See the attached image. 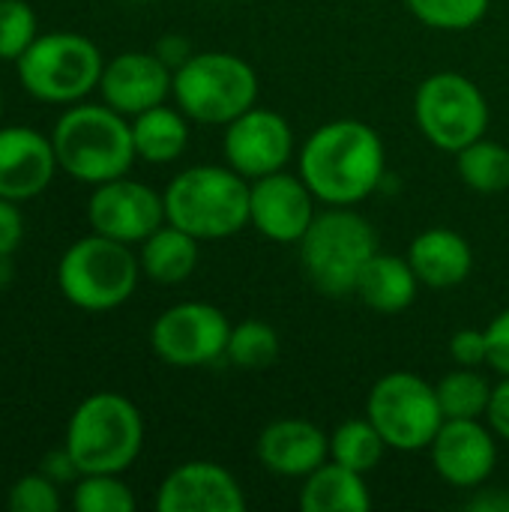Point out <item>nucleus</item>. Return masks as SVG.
<instances>
[{"label": "nucleus", "instance_id": "obj_34", "mask_svg": "<svg viewBox=\"0 0 509 512\" xmlns=\"http://www.w3.org/2000/svg\"><path fill=\"white\" fill-rule=\"evenodd\" d=\"M486 342H489V366L509 378V309L492 318L486 327Z\"/></svg>", "mask_w": 509, "mask_h": 512}, {"label": "nucleus", "instance_id": "obj_15", "mask_svg": "<svg viewBox=\"0 0 509 512\" xmlns=\"http://www.w3.org/2000/svg\"><path fill=\"white\" fill-rule=\"evenodd\" d=\"M438 477L456 489H480L498 465L495 435L480 420H444L429 444Z\"/></svg>", "mask_w": 509, "mask_h": 512}, {"label": "nucleus", "instance_id": "obj_1", "mask_svg": "<svg viewBox=\"0 0 509 512\" xmlns=\"http://www.w3.org/2000/svg\"><path fill=\"white\" fill-rule=\"evenodd\" d=\"M300 177L327 207H357L387 177L381 135L363 120H330L300 150Z\"/></svg>", "mask_w": 509, "mask_h": 512}, {"label": "nucleus", "instance_id": "obj_23", "mask_svg": "<svg viewBox=\"0 0 509 512\" xmlns=\"http://www.w3.org/2000/svg\"><path fill=\"white\" fill-rule=\"evenodd\" d=\"M198 237L165 222L141 243V270L159 285H180L198 267Z\"/></svg>", "mask_w": 509, "mask_h": 512}, {"label": "nucleus", "instance_id": "obj_12", "mask_svg": "<svg viewBox=\"0 0 509 512\" xmlns=\"http://www.w3.org/2000/svg\"><path fill=\"white\" fill-rule=\"evenodd\" d=\"M225 159L246 180L282 171L294 156L291 123L270 108H249L225 126Z\"/></svg>", "mask_w": 509, "mask_h": 512}, {"label": "nucleus", "instance_id": "obj_37", "mask_svg": "<svg viewBox=\"0 0 509 512\" xmlns=\"http://www.w3.org/2000/svg\"><path fill=\"white\" fill-rule=\"evenodd\" d=\"M156 54L168 63V66H183L189 57H192V51H189V42L186 39H180V36H168V39H162L159 42V48H156Z\"/></svg>", "mask_w": 509, "mask_h": 512}, {"label": "nucleus", "instance_id": "obj_18", "mask_svg": "<svg viewBox=\"0 0 509 512\" xmlns=\"http://www.w3.org/2000/svg\"><path fill=\"white\" fill-rule=\"evenodd\" d=\"M258 462L279 477L306 480L330 459V435L300 417H282L261 429L255 441Z\"/></svg>", "mask_w": 509, "mask_h": 512}, {"label": "nucleus", "instance_id": "obj_10", "mask_svg": "<svg viewBox=\"0 0 509 512\" xmlns=\"http://www.w3.org/2000/svg\"><path fill=\"white\" fill-rule=\"evenodd\" d=\"M414 117L429 144L459 153L489 129V102L462 72L429 75L414 96Z\"/></svg>", "mask_w": 509, "mask_h": 512}, {"label": "nucleus", "instance_id": "obj_33", "mask_svg": "<svg viewBox=\"0 0 509 512\" xmlns=\"http://www.w3.org/2000/svg\"><path fill=\"white\" fill-rule=\"evenodd\" d=\"M450 357H453L456 366H468V369H477V366L489 363L486 330H459V333H453Z\"/></svg>", "mask_w": 509, "mask_h": 512}, {"label": "nucleus", "instance_id": "obj_14", "mask_svg": "<svg viewBox=\"0 0 509 512\" xmlns=\"http://www.w3.org/2000/svg\"><path fill=\"white\" fill-rule=\"evenodd\" d=\"M87 219L96 234H105L120 243H144L165 219V198L138 180H108L99 183L90 204Z\"/></svg>", "mask_w": 509, "mask_h": 512}, {"label": "nucleus", "instance_id": "obj_24", "mask_svg": "<svg viewBox=\"0 0 509 512\" xmlns=\"http://www.w3.org/2000/svg\"><path fill=\"white\" fill-rule=\"evenodd\" d=\"M132 141H135V153L144 162H153V165L174 162L183 156L189 144L186 114L168 108L165 102L150 111H141L132 123Z\"/></svg>", "mask_w": 509, "mask_h": 512}, {"label": "nucleus", "instance_id": "obj_20", "mask_svg": "<svg viewBox=\"0 0 509 512\" xmlns=\"http://www.w3.org/2000/svg\"><path fill=\"white\" fill-rule=\"evenodd\" d=\"M408 261L426 288H456L474 270L471 243L453 228H429L411 240Z\"/></svg>", "mask_w": 509, "mask_h": 512}, {"label": "nucleus", "instance_id": "obj_32", "mask_svg": "<svg viewBox=\"0 0 509 512\" xmlns=\"http://www.w3.org/2000/svg\"><path fill=\"white\" fill-rule=\"evenodd\" d=\"M6 507L12 512H57L60 510V495L48 477L30 474V477H21L9 489Z\"/></svg>", "mask_w": 509, "mask_h": 512}, {"label": "nucleus", "instance_id": "obj_11", "mask_svg": "<svg viewBox=\"0 0 509 512\" xmlns=\"http://www.w3.org/2000/svg\"><path fill=\"white\" fill-rule=\"evenodd\" d=\"M231 339V321L210 303H177L165 309L153 330L150 345L156 357L177 369L210 366L225 357Z\"/></svg>", "mask_w": 509, "mask_h": 512}, {"label": "nucleus", "instance_id": "obj_6", "mask_svg": "<svg viewBox=\"0 0 509 512\" xmlns=\"http://www.w3.org/2000/svg\"><path fill=\"white\" fill-rule=\"evenodd\" d=\"M180 111L207 126H228L258 102L255 69L231 51H201L174 69Z\"/></svg>", "mask_w": 509, "mask_h": 512}, {"label": "nucleus", "instance_id": "obj_26", "mask_svg": "<svg viewBox=\"0 0 509 512\" xmlns=\"http://www.w3.org/2000/svg\"><path fill=\"white\" fill-rule=\"evenodd\" d=\"M456 171L474 192L495 195L509 189V147L489 141L486 135L456 153Z\"/></svg>", "mask_w": 509, "mask_h": 512}, {"label": "nucleus", "instance_id": "obj_21", "mask_svg": "<svg viewBox=\"0 0 509 512\" xmlns=\"http://www.w3.org/2000/svg\"><path fill=\"white\" fill-rule=\"evenodd\" d=\"M417 288H420V279L408 258L375 252L369 264L363 267L354 294L372 312L396 315V312H405L417 300Z\"/></svg>", "mask_w": 509, "mask_h": 512}, {"label": "nucleus", "instance_id": "obj_27", "mask_svg": "<svg viewBox=\"0 0 509 512\" xmlns=\"http://www.w3.org/2000/svg\"><path fill=\"white\" fill-rule=\"evenodd\" d=\"M444 420H480L489 411L492 384L477 369H453L435 387Z\"/></svg>", "mask_w": 509, "mask_h": 512}, {"label": "nucleus", "instance_id": "obj_31", "mask_svg": "<svg viewBox=\"0 0 509 512\" xmlns=\"http://www.w3.org/2000/svg\"><path fill=\"white\" fill-rule=\"evenodd\" d=\"M36 36V15L30 3L0 0V60H18Z\"/></svg>", "mask_w": 509, "mask_h": 512}, {"label": "nucleus", "instance_id": "obj_9", "mask_svg": "<svg viewBox=\"0 0 509 512\" xmlns=\"http://www.w3.org/2000/svg\"><path fill=\"white\" fill-rule=\"evenodd\" d=\"M366 417L375 423L387 447L399 453L429 450L444 426L435 387L414 372H390L378 378L366 399Z\"/></svg>", "mask_w": 509, "mask_h": 512}, {"label": "nucleus", "instance_id": "obj_25", "mask_svg": "<svg viewBox=\"0 0 509 512\" xmlns=\"http://www.w3.org/2000/svg\"><path fill=\"white\" fill-rule=\"evenodd\" d=\"M387 450H390L387 441L381 438V432L369 417L345 420L330 435V459L357 474H372Z\"/></svg>", "mask_w": 509, "mask_h": 512}, {"label": "nucleus", "instance_id": "obj_28", "mask_svg": "<svg viewBox=\"0 0 509 512\" xmlns=\"http://www.w3.org/2000/svg\"><path fill=\"white\" fill-rule=\"evenodd\" d=\"M225 357L246 372H261L270 369L279 357V333L258 318H249L237 327H231L228 351Z\"/></svg>", "mask_w": 509, "mask_h": 512}, {"label": "nucleus", "instance_id": "obj_35", "mask_svg": "<svg viewBox=\"0 0 509 512\" xmlns=\"http://www.w3.org/2000/svg\"><path fill=\"white\" fill-rule=\"evenodd\" d=\"M24 237V219L15 201L0 198V258H9Z\"/></svg>", "mask_w": 509, "mask_h": 512}, {"label": "nucleus", "instance_id": "obj_2", "mask_svg": "<svg viewBox=\"0 0 509 512\" xmlns=\"http://www.w3.org/2000/svg\"><path fill=\"white\" fill-rule=\"evenodd\" d=\"M57 165L78 183H108L126 177L135 162L132 126L111 105L69 108L51 135Z\"/></svg>", "mask_w": 509, "mask_h": 512}, {"label": "nucleus", "instance_id": "obj_5", "mask_svg": "<svg viewBox=\"0 0 509 512\" xmlns=\"http://www.w3.org/2000/svg\"><path fill=\"white\" fill-rule=\"evenodd\" d=\"M378 252V234L354 213V207H330L318 213L300 240V264L306 279L327 297H348L369 258Z\"/></svg>", "mask_w": 509, "mask_h": 512}, {"label": "nucleus", "instance_id": "obj_30", "mask_svg": "<svg viewBox=\"0 0 509 512\" xmlns=\"http://www.w3.org/2000/svg\"><path fill=\"white\" fill-rule=\"evenodd\" d=\"M72 504L78 512H132L135 495L120 474H84L75 486Z\"/></svg>", "mask_w": 509, "mask_h": 512}, {"label": "nucleus", "instance_id": "obj_16", "mask_svg": "<svg viewBox=\"0 0 509 512\" xmlns=\"http://www.w3.org/2000/svg\"><path fill=\"white\" fill-rule=\"evenodd\" d=\"M99 90L105 105H111L123 117H138L141 111H150L168 99V93L174 90V72L159 54L123 51L102 69Z\"/></svg>", "mask_w": 509, "mask_h": 512}, {"label": "nucleus", "instance_id": "obj_22", "mask_svg": "<svg viewBox=\"0 0 509 512\" xmlns=\"http://www.w3.org/2000/svg\"><path fill=\"white\" fill-rule=\"evenodd\" d=\"M372 507V495L366 486V474H357L333 459L315 468L300 489L303 512H366Z\"/></svg>", "mask_w": 509, "mask_h": 512}, {"label": "nucleus", "instance_id": "obj_3", "mask_svg": "<svg viewBox=\"0 0 509 512\" xmlns=\"http://www.w3.org/2000/svg\"><path fill=\"white\" fill-rule=\"evenodd\" d=\"M165 219L198 240H225L249 225V180L231 165H195L165 189Z\"/></svg>", "mask_w": 509, "mask_h": 512}, {"label": "nucleus", "instance_id": "obj_36", "mask_svg": "<svg viewBox=\"0 0 509 512\" xmlns=\"http://www.w3.org/2000/svg\"><path fill=\"white\" fill-rule=\"evenodd\" d=\"M489 426L495 435H501L504 441H509V378H504L498 387H492V399H489Z\"/></svg>", "mask_w": 509, "mask_h": 512}, {"label": "nucleus", "instance_id": "obj_19", "mask_svg": "<svg viewBox=\"0 0 509 512\" xmlns=\"http://www.w3.org/2000/svg\"><path fill=\"white\" fill-rule=\"evenodd\" d=\"M57 168V153L48 138L30 126L0 129V198L27 201L45 192Z\"/></svg>", "mask_w": 509, "mask_h": 512}, {"label": "nucleus", "instance_id": "obj_17", "mask_svg": "<svg viewBox=\"0 0 509 512\" xmlns=\"http://www.w3.org/2000/svg\"><path fill=\"white\" fill-rule=\"evenodd\" d=\"M159 512H243L246 495L234 474L216 462H186L174 468L159 492Z\"/></svg>", "mask_w": 509, "mask_h": 512}, {"label": "nucleus", "instance_id": "obj_4", "mask_svg": "<svg viewBox=\"0 0 509 512\" xmlns=\"http://www.w3.org/2000/svg\"><path fill=\"white\" fill-rule=\"evenodd\" d=\"M144 447L141 411L120 393L87 396L66 426V453L78 474H123Z\"/></svg>", "mask_w": 509, "mask_h": 512}, {"label": "nucleus", "instance_id": "obj_29", "mask_svg": "<svg viewBox=\"0 0 509 512\" xmlns=\"http://www.w3.org/2000/svg\"><path fill=\"white\" fill-rule=\"evenodd\" d=\"M411 15L435 30H471L489 12V0H405Z\"/></svg>", "mask_w": 509, "mask_h": 512}, {"label": "nucleus", "instance_id": "obj_13", "mask_svg": "<svg viewBox=\"0 0 509 512\" xmlns=\"http://www.w3.org/2000/svg\"><path fill=\"white\" fill-rule=\"evenodd\" d=\"M315 201L300 174L273 171L249 183V225L273 243H300L318 216Z\"/></svg>", "mask_w": 509, "mask_h": 512}, {"label": "nucleus", "instance_id": "obj_7", "mask_svg": "<svg viewBox=\"0 0 509 512\" xmlns=\"http://www.w3.org/2000/svg\"><path fill=\"white\" fill-rule=\"evenodd\" d=\"M138 273L141 261L132 255L129 243L93 231V237H84L63 252L57 285L72 306L84 312H111L135 294Z\"/></svg>", "mask_w": 509, "mask_h": 512}, {"label": "nucleus", "instance_id": "obj_38", "mask_svg": "<svg viewBox=\"0 0 509 512\" xmlns=\"http://www.w3.org/2000/svg\"><path fill=\"white\" fill-rule=\"evenodd\" d=\"M471 512H509V492H501V489H486L480 492L471 504H468Z\"/></svg>", "mask_w": 509, "mask_h": 512}, {"label": "nucleus", "instance_id": "obj_8", "mask_svg": "<svg viewBox=\"0 0 509 512\" xmlns=\"http://www.w3.org/2000/svg\"><path fill=\"white\" fill-rule=\"evenodd\" d=\"M21 87L42 102H78L102 78L99 48L78 33H42L15 60Z\"/></svg>", "mask_w": 509, "mask_h": 512}]
</instances>
